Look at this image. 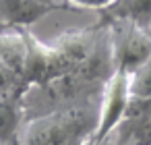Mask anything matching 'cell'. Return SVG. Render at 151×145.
Masks as SVG:
<instances>
[{
  "instance_id": "obj_1",
  "label": "cell",
  "mask_w": 151,
  "mask_h": 145,
  "mask_svg": "<svg viewBox=\"0 0 151 145\" xmlns=\"http://www.w3.org/2000/svg\"><path fill=\"white\" fill-rule=\"evenodd\" d=\"M106 23V21H104ZM116 73L112 42H110V27L106 23V31L95 48V52L75 66L73 71L52 79L44 85H33L27 89L23 97V112L25 122L54 110H62L68 106L85 104V102H101V93L110 77Z\"/></svg>"
},
{
  "instance_id": "obj_2",
  "label": "cell",
  "mask_w": 151,
  "mask_h": 145,
  "mask_svg": "<svg viewBox=\"0 0 151 145\" xmlns=\"http://www.w3.org/2000/svg\"><path fill=\"white\" fill-rule=\"evenodd\" d=\"M97 126L99 102H85L27 120L21 145H93Z\"/></svg>"
},
{
  "instance_id": "obj_3",
  "label": "cell",
  "mask_w": 151,
  "mask_h": 145,
  "mask_svg": "<svg viewBox=\"0 0 151 145\" xmlns=\"http://www.w3.org/2000/svg\"><path fill=\"white\" fill-rule=\"evenodd\" d=\"M110 27V42L116 71L134 73L151 56V33L126 19L106 21Z\"/></svg>"
},
{
  "instance_id": "obj_4",
  "label": "cell",
  "mask_w": 151,
  "mask_h": 145,
  "mask_svg": "<svg viewBox=\"0 0 151 145\" xmlns=\"http://www.w3.org/2000/svg\"><path fill=\"white\" fill-rule=\"evenodd\" d=\"M23 33H25V42H27L23 81L29 87L50 83L52 79L68 73V66H66L64 58L60 56V52L54 44H44L42 40H37L31 33L29 27H25Z\"/></svg>"
},
{
  "instance_id": "obj_5",
  "label": "cell",
  "mask_w": 151,
  "mask_h": 145,
  "mask_svg": "<svg viewBox=\"0 0 151 145\" xmlns=\"http://www.w3.org/2000/svg\"><path fill=\"white\" fill-rule=\"evenodd\" d=\"M130 102V75L124 71H116L104 87L99 102V126L95 133L93 145L101 143L124 118Z\"/></svg>"
},
{
  "instance_id": "obj_6",
  "label": "cell",
  "mask_w": 151,
  "mask_h": 145,
  "mask_svg": "<svg viewBox=\"0 0 151 145\" xmlns=\"http://www.w3.org/2000/svg\"><path fill=\"white\" fill-rule=\"evenodd\" d=\"M106 31V23L101 19H97L95 23L91 25H85V27H70V29H64L60 31L56 38H54V46L58 48L60 56L64 58L68 71H73L75 66H79L81 62H85L97 48L101 35Z\"/></svg>"
},
{
  "instance_id": "obj_7",
  "label": "cell",
  "mask_w": 151,
  "mask_h": 145,
  "mask_svg": "<svg viewBox=\"0 0 151 145\" xmlns=\"http://www.w3.org/2000/svg\"><path fill=\"white\" fill-rule=\"evenodd\" d=\"M114 143L151 145V97H132L122 122L106 137Z\"/></svg>"
},
{
  "instance_id": "obj_8",
  "label": "cell",
  "mask_w": 151,
  "mask_h": 145,
  "mask_svg": "<svg viewBox=\"0 0 151 145\" xmlns=\"http://www.w3.org/2000/svg\"><path fill=\"white\" fill-rule=\"evenodd\" d=\"M27 89V83H19L0 95V143L4 145H21V131L25 124L23 97Z\"/></svg>"
},
{
  "instance_id": "obj_9",
  "label": "cell",
  "mask_w": 151,
  "mask_h": 145,
  "mask_svg": "<svg viewBox=\"0 0 151 145\" xmlns=\"http://www.w3.org/2000/svg\"><path fill=\"white\" fill-rule=\"evenodd\" d=\"M52 11L58 9L42 0H0V27L25 29L42 21Z\"/></svg>"
},
{
  "instance_id": "obj_10",
  "label": "cell",
  "mask_w": 151,
  "mask_h": 145,
  "mask_svg": "<svg viewBox=\"0 0 151 145\" xmlns=\"http://www.w3.org/2000/svg\"><path fill=\"white\" fill-rule=\"evenodd\" d=\"M27 42L23 29H4L0 27V60H2L19 79H23Z\"/></svg>"
},
{
  "instance_id": "obj_11",
  "label": "cell",
  "mask_w": 151,
  "mask_h": 145,
  "mask_svg": "<svg viewBox=\"0 0 151 145\" xmlns=\"http://www.w3.org/2000/svg\"><path fill=\"white\" fill-rule=\"evenodd\" d=\"M101 21L112 19H126L137 23L143 29L151 27V0H116L108 9L99 11Z\"/></svg>"
},
{
  "instance_id": "obj_12",
  "label": "cell",
  "mask_w": 151,
  "mask_h": 145,
  "mask_svg": "<svg viewBox=\"0 0 151 145\" xmlns=\"http://www.w3.org/2000/svg\"><path fill=\"white\" fill-rule=\"evenodd\" d=\"M130 95L132 97H151V56L134 73H130Z\"/></svg>"
},
{
  "instance_id": "obj_13",
  "label": "cell",
  "mask_w": 151,
  "mask_h": 145,
  "mask_svg": "<svg viewBox=\"0 0 151 145\" xmlns=\"http://www.w3.org/2000/svg\"><path fill=\"white\" fill-rule=\"evenodd\" d=\"M19 83H25L23 79H19L2 60H0V95L2 93H6V91H11L13 87H17Z\"/></svg>"
},
{
  "instance_id": "obj_14",
  "label": "cell",
  "mask_w": 151,
  "mask_h": 145,
  "mask_svg": "<svg viewBox=\"0 0 151 145\" xmlns=\"http://www.w3.org/2000/svg\"><path fill=\"white\" fill-rule=\"evenodd\" d=\"M68 2L79 11V9H95V11H104L110 4H114L116 0H68Z\"/></svg>"
},
{
  "instance_id": "obj_15",
  "label": "cell",
  "mask_w": 151,
  "mask_h": 145,
  "mask_svg": "<svg viewBox=\"0 0 151 145\" xmlns=\"http://www.w3.org/2000/svg\"><path fill=\"white\" fill-rule=\"evenodd\" d=\"M104 141H108L110 145H137V143H114V141H110V139H104ZM99 145V143H97Z\"/></svg>"
},
{
  "instance_id": "obj_16",
  "label": "cell",
  "mask_w": 151,
  "mask_h": 145,
  "mask_svg": "<svg viewBox=\"0 0 151 145\" xmlns=\"http://www.w3.org/2000/svg\"><path fill=\"white\" fill-rule=\"evenodd\" d=\"M99 145H110V143H108V141H101V143H99Z\"/></svg>"
},
{
  "instance_id": "obj_17",
  "label": "cell",
  "mask_w": 151,
  "mask_h": 145,
  "mask_svg": "<svg viewBox=\"0 0 151 145\" xmlns=\"http://www.w3.org/2000/svg\"><path fill=\"white\" fill-rule=\"evenodd\" d=\"M0 145H4V143H0Z\"/></svg>"
}]
</instances>
